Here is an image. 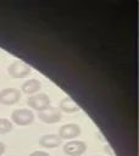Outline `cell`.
Instances as JSON below:
<instances>
[{
	"instance_id": "obj_1",
	"label": "cell",
	"mask_w": 139,
	"mask_h": 156,
	"mask_svg": "<svg viewBox=\"0 0 139 156\" xmlns=\"http://www.w3.org/2000/svg\"><path fill=\"white\" fill-rule=\"evenodd\" d=\"M11 121L17 126H29L34 121V113L29 108H17L12 111Z\"/></svg>"
},
{
	"instance_id": "obj_2",
	"label": "cell",
	"mask_w": 139,
	"mask_h": 156,
	"mask_svg": "<svg viewBox=\"0 0 139 156\" xmlns=\"http://www.w3.org/2000/svg\"><path fill=\"white\" fill-rule=\"evenodd\" d=\"M7 72L11 78H15V79L24 78L30 73V66L22 61H15L9 66Z\"/></svg>"
},
{
	"instance_id": "obj_3",
	"label": "cell",
	"mask_w": 139,
	"mask_h": 156,
	"mask_svg": "<svg viewBox=\"0 0 139 156\" xmlns=\"http://www.w3.org/2000/svg\"><path fill=\"white\" fill-rule=\"evenodd\" d=\"M27 105L30 108L40 112L50 106V98L46 94H35V95H32L28 98Z\"/></svg>"
},
{
	"instance_id": "obj_4",
	"label": "cell",
	"mask_w": 139,
	"mask_h": 156,
	"mask_svg": "<svg viewBox=\"0 0 139 156\" xmlns=\"http://www.w3.org/2000/svg\"><path fill=\"white\" fill-rule=\"evenodd\" d=\"M38 117L41 122L48 123V124H52V123H57L59 121H61V111L57 107L54 106H49L45 110L40 111L38 113Z\"/></svg>"
},
{
	"instance_id": "obj_5",
	"label": "cell",
	"mask_w": 139,
	"mask_h": 156,
	"mask_svg": "<svg viewBox=\"0 0 139 156\" xmlns=\"http://www.w3.org/2000/svg\"><path fill=\"white\" fill-rule=\"evenodd\" d=\"M87 150V144L80 140H71L63 145V152L67 156H80Z\"/></svg>"
},
{
	"instance_id": "obj_6",
	"label": "cell",
	"mask_w": 139,
	"mask_h": 156,
	"mask_svg": "<svg viewBox=\"0 0 139 156\" xmlns=\"http://www.w3.org/2000/svg\"><path fill=\"white\" fill-rule=\"evenodd\" d=\"M21 93L16 88H6L0 91V104L2 105H15L20 101Z\"/></svg>"
},
{
	"instance_id": "obj_7",
	"label": "cell",
	"mask_w": 139,
	"mask_h": 156,
	"mask_svg": "<svg viewBox=\"0 0 139 156\" xmlns=\"http://www.w3.org/2000/svg\"><path fill=\"white\" fill-rule=\"evenodd\" d=\"M80 134V127L74 123L63 124L59 129V136L61 139H74Z\"/></svg>"
},
{
	"instance_id": "obj_8",
	"label": "cell",
	"mask_w": 139,
	"mask_h": 156,
	"mask_svg": "<svg viewBox=\"0 0 139 156\" xmlns=\"http://www.w3.org/2000/svg\"><path fill=\"white\" fill-rule=\"evenodd\" d=\"M61 143H62V139L56 134H46V135L40 136V139H39V145L41 147H46V149L57 147L61 145Z\"/></svg>"
},
{
	"instance_id": "obj_9",
	"label": "cell",
	"mask_w": 139,
	"mask_h": 156,
	"mask_svg": "<svg viewBox=\"0 0 139 156\" xmlns=\"http://www.w3.org/2000/svg\"><path fill=\"white\" fill-rule=\"evenodd\" d=\"M40 87H41V84L38 79H28L22 84V91L24 94L33 95L34 93H37L40 89Z\"/></svg>"
},
{
	"instance_id": "obj_10",
	"label": "cell",
	"mask_w": 139,
	"mask_h": 156,
	"mask_svg": "<svg viewBox=\"0 0 139 156\" xmlns=\"http://www.w3.org/2000/svg\"><path fill=\"white\" fill-rule=\"evenodd\" d=\"M60 110L66 112V113H74V112L79 111V106L73 101V99L65 98L60 102Z\"/></svg>"
},
{
	"instance_id": "obj_11",
	"label": "cell",
	"mask_w": 139,
	"mask_h": 156,
	"mask_svg": "<svg viewBox=\"0 0 139 156\" xmlns=\"http://www.w3.org/2000/svg\"><path fill=\"white\" fill-rule=\"evenodd\" d=\"M12 130V122L7 118H0V134H6Z\"/></svg>"
},
{
	"instance_id": "obj_12",
	"label": "cell",
	"mask_w": 139,
	"mask_h": 156,
	"mask_svg": "<svg viewBox=\"0 0 139 156\" xmlns=\"http://www.w3.org/2000/svg\"><path fill=\"white\" fill-rule=\"evenodd\" d=\"M29 156H49V154L45 151H33L32 154H29Z\"/></svg>"
},
{
	"instance_id": "obj_13",
	"label": "cell",
	"mask_w": 139,
	"mask_h": 156,
	"mask_svg": "<svg viewBox=\"0 0 139 156\" xmlns=\"http://www.w3.org/2000/svg\"><path fill=\"white\" fill-rule=\"evenodd\" d=\"M5 150H6V146H5V144L0 141V156H1V155L5 152Z\"/></svg>"
},
{
	"instance_id": "obj_14",
	"label": "cell",
	"mask_w": 139,
	"mask_h": 156,
	"mask_svg": "<svg viewBox=\"0 0 139 156\" xmlns=\"http://www.w3.org/2000/svg\"><path fill=\"white\" fill-rule=\"evenodd\" d=\"M96 156H101V155H96Z\"/></svg>"
}]
</instances>
